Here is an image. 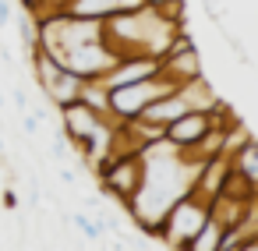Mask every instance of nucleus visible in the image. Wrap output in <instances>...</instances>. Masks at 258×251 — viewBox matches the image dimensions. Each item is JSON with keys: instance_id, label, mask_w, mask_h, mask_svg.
I'll list each match as a JSON object with an SVG mask.
<instances>
[{"instance_id": "nucleus-2", "label": "nucleus", "mask_w": 258, "mask_h": 251, "mask_svg": "<svg viewBox=\"0 0 258 251\" xmlns=\"http://www.w3.org/2000/svg\"><path fill=\"white\" fill-rule=\"evenodd\" d=\"M96 177H99L103 195L117 198L127 212L145 184V152H113L96 166Z\"/></svg>"}, {"instance_id": "nucleus-4", "label": "nucleus", "mask_w": 258, "mask_h": 251, "mask_svg": "<svg viewBox=\"0 0 258 251\" xmlns=\"http://www.w3.org/2000/svg\"><path fill=\"white\" fill-rule=\"evenodd\" d=\"M166 92H173V85L159 71L152 78H142V82H131V85H117V89H110V117L117 124L120 120H135V117H142V110L149 103H156Z\"/></svg>"}, {"instance_id": "nucleus-5", "label": "nucleus", "mask_w": 258, "mask_h": 251, "mask_svg": "<svg viewBox=\"0 0 258 251\" xmlns=\"http://www.w3.org/2000/svg\"><path fill=\"white\" fill-rule=\"evenodd\" d=\"M159 75H163L173 89L184 85V82H191V78H202V57H198V50H195V39L187 36V29H180V32L170 39L166 53L159 57Z\"/></svg>"}, {"instance_id": "nucleus-14", "label": "nucleus", "mask_w": 258, "mask_h": 251, "mask_svg": "<svg viewBox=\"0 0 258 251\" xmlns=\"http://www.w3.org/2000/svg\"><path fill=\"white\" fill-rule=\"evenodd\" d=\"M254 209H258V191H254Z\"/></svg>"}, {"instance_id": "nucleus-6", "label": "nucleus", "mask_w": 258, "mask_h": 251, "mask_svg": "<svg viewBox=\"0 0 258 251\" xmlns=\"http://www.w3.org/2000/svg\"><path fill=\"white\" fill-rule=\"evenodd\" d=\"M212 124H216V113H212V110H187L184 117H177V120L166 124V135H163V138H166L173 149H187V145H195Z\"/></svg>"}, {"instance_id": "nucleus-13", "label": "nucleus", "mask_w": 258, "mask_h": 251, "mask_svg": "<svg viewBox=\"0 0 258 251\" xmlns=\"http://www.w3.org/2000/svg\"><path fill=\"white\" fill-rule=\"evenodd\" d=\"M145 4H152V8H156V4H163V0H145Z\"/></svg>"}, {"instance_id": "nucleus-3", "label": "nucleus", "mask_w": 258, "mask_h": 251, "mask_svg": "<svg viewBox=\"0 0 258 251\" xmlns=\"http://www.w3.org/2000/svg\"><path fill=\"white\" fill-rule=\"evenodd\" d=\"M209 219V198L198 191V187H187L163 216L159 223V244L166 247H184L191 244V237L202 230V223Z\"/></svg>"}, {"instance_id": "nucleus-7", "label": "nucleus", "mask_w": 258, "mask_h": 251, "mask_svg": "<svg viewBox=\"0 0 258 251\" xmlns=\"http://www.w3.org/2000/svg\"><path fill=\"white\" fill-rule=\"evenodd\" d=\"M145 0H68L64 11L68 15H78V18H96V22H106L113 15H124V11H135L142 8Z\"/></svg>"}, {"instance_id": "nucleus-1", "label": "nucleus", "mask_w": 258, "mask_h": 251, "mask_svg": "<svg viewBox=\"0 0 258 251\" xmlns=\"http://www.w3.org/2000/svg\"><path fill=\"white\" fill-rule=\"evenodd\" d=\"M180 29H187V25H173L159 15V8L142 4L135 11L106 18L103 22V39L117 57H156L159 60L166 53L170 39Z\"/></svg>"}, {"instance_id": "nucleus-10", "label": "nucleus", "mask_w": 258, "mask_h": 251, "mask_svg": "<svg viewBox=\"0 0 258 251\" xmlns=\"http://www.w3.org/2000/svg\"><path fill=\"white\" fill-rule=\"evenodd\" d=\"M230 163H233L237 170H244V173L258 184V138H247L237 152H230Z\"/></svg>"}, {"instance_id": "nucleus-12", "label": "nucleus", "mask_w": 258, "mask_h": 251, "mask_svg": "<svg viewBox=\"0 0 258 251\" xmlns=\"http://www.w3.org/2000/svg\"><path fill=\"white\" fill-rule=\"evenodd\" d=\"M4 103H8V99H4V92H0V110H4Z\"/></svg>"}, {"instance_id": "nucleus-8", "label": "nucleus", "mask_w": 258, "mask_h": 251, "mask_svg": "<svg viewBox=\"0 0 258 251\" xmlns=\"http://www.w3.org/2000/svg\"><path fill=\"white\" fill-rule=\"evenodd\" d=\"M223 195H230V198H237V202H251L254 205V191H258V184L244 173V170H237L233 163H230V170H226V177H223V187H219Z\"/></svg>"}, {"instance_id": "nucleus-11", "label": "nucleus", "mask_w": 258, "mask_h": 251, "mask_svg": "<svg viewBox=\"0 0 258 251\" xmlns=\"http://www.w3.org/2000/svg\"><path fill=\"white\" fill-rule=\"evenodd\" d=\"M4 25H11V4L0 0V29H4Z\"/></svg>"}, {"instance_id": "nucleus-9", "label": "nucleus", "mask_w": 258, "mask_h": 251, "mask_svg": "<svg viewBox=\"0 0 258 251\" xmlns=\"http://www.w3.org/2000/svg\"><path fill=\"white\" fill-rule=\"evenodd\" d=\"M219 240H223V226L209 216L205 223H202V230L191 237V244H187V251H219Z\"/></svg>"}]
</instances>
